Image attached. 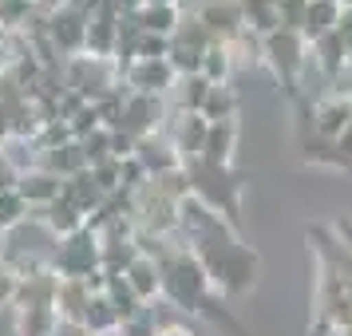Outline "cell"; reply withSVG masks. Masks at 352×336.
I'll return each mask as SVG.
<instances>
[{"label": "cell", "mask_w": 352, "mask_h": 336, "mask_svg": "<svg viewBox=\"0 0 352 336\" xmlns=\"http://www.w3.org/2000/svg\"><path fill=\"white\" fill-rule=\"evenodd\" d=\"M139 249L151 257H159L162 265V297L182 309V313H198L206 320H218L230 333H241L238 320L222 309L218 289L210 285L206 269L198 265V257L190 254V245H175V241H155V238H139Z\"/></svg>", "instance_id": "obj_1"}, {"label": "cell", "mask_w": 352, "mask_h": 336, "mask_svg": "<svg viewBox=\"0 0 352 336\" xmlns=\"http://www.w3.org/2000/svg\"><path fill=\"white\" fill-rule=\"evenodd\" d=\"M186 175H190V194H198L214 214H222L230 225L241 222V178L226 166H210L202 159L186 162Z\"/></svg>", "instance_id": "obj_2"}, {"label": "cell", "mask_w": 352, "mask_h": 336, "mask_svg": "<svg viewBox=\"0 0 352 336\" xmlns=\"http://www.w3.org/2000/svg\"><path fill=\"white\" fill-rule=\"evenodd\" d=\"M261 60L273 67V76L281 80L285 91H301V76L305 67L313 64V48H309V40L301 32H293V28H277L273 36H265V44H261Z\"/></svg>", "instance_id": "obj_3"}, {"label": "cell", "mask_w": 352, "mask_h": 336, "mask_svg": "<svg viewBox=\"0 0 352 336\" xmlns=\"http://www.w3.org/2000/svg\"><path fill=\"white\" fill-rule=\"evenodd\" d=\"M52 269L60 277H80V281H87L91 273L103 269V238H99L96 225H87L76 238L60 241V249L52 257Z\"/></svg>", "instance_id": "obj_4"}, {"label": "cell", "mask_w": 352, "mask_h": 336, "mask_svg": "<svg viewBox=\"0 0 352 336\" xmlns=\"http://www.w3.org/2000/svg\"><path fill=\"white\" fill-rule=\"evenodd\" d=\"M119 76L127 83V91H135V96L166 99L175 96L178 87V71L170 67V60H131V64L119 67Z\"/></svg>", "instance_id": "obj_5"}, {"label": "cell", "mask_w": 352, "mask_h": 336, "mask_svg": "<svg viewBox=\"0 0 352 336\" xmlns=\"http://www.w3.org/2000/svg\"><path fill=\"white\" fill-rule=\"evenodd\" d=\"M349 127H352V99L340 96V91L320 96L317 107H313V131H317V139L340 143V135H344Z\"/></svg>", "instance_id": "obj_6"}, {"label": "cell", "mask_w": 352, "mask_h": 336, "mask_svg": "<svg viewBox=\"0 0 352 336\" xmlns=\"http://www.w3.org/2000/svg\"><path fill=\"white\" fill-rule=\"evenodd\" d=\"M16 190H20V198L32 206V214H40V210H48L52 202L64 198V178H56L52 170H44V166H32V170L20 175Z\"/></svg>", "instance_id": "obj_7"}, {"label": "cell", "mask_w": 352, "mask_h": 336, "mask_svg": "<svg viewBox=\"0 0 352 336\" xmlns=\"http://www.w3.org/2000/svg\"><path fill=\"white\" fill-rule=\"evenodd\" d=\"M32 218L44 225L56 241L76 238L80 229H87V225H91V222H87V214H83V210H76L72 202H64V198H60V202H52L48 210H40V214H32Z\"/></svg>", "instance_id": "obj_8"}, {"label": "cell", "mask_w": 352, "mask_h": 336, "mask_svg": "<svg viewBox=\"0 0 352 336\" xmlns=\"http://www.w3.org/2000/svg\"><path fill=\"white\" fill-rule=\"evenodd\" d=\"M91 297L96 293L87 289V281H80V277H60V289H56V313H60V320L83 328V317H87Z\"/></svg>", "instance_id": "obj_9"}, {"label": "cell", "mask_w": 352, "mask_h": 336, "mask_svg": "<svg viewBox=\"0 0 352 336\" xmlns=\"http://www.w3.org/2000/svg\"><path fill=\"white\" fill-rule=\"evenodd\" d=\"M309 48H313V67H317L320 76L329 80V87H333V83L349 71V56H352V52H349V44H344L336 32L320 36L317 44H309Z\"/></svg>", "instance_id": "obj_10"}, {"label": "cell", "mask_w": 352, "mask_h": 336, "mask_svg": "<svg viewBox=\"0 0 352 336\" xmlns=\"http://www.w3.org/2000/svg\"><path fill=\"white\" fill-rule=\"evenodd\" d=\"M123 277H127L131 293H135L143 304H151L155 297H162V265H159V257L139 254L127 265V273H123Z\"/></svg>", "instance_id": "obj_11"}, {"label": "cell", "mask_w": 352, "mask_h": 336, "mask_svg": "<svg viewBox=\"0 0 352 336\" xmlns=\"http://www.w3.org/2000/svg\"><path fill=\"white\" fill-rule=\"evenodd\" d=\"M238 119H226V123H210V135H206V150H202V162L210 166H234V150H238Z\"/></svg>", "instance_id": "obj_12"}, {"label": "cell", "mask_w": 352, "mask_h": 336, "mask_svg": "<svg viewBox=\"0 0 352 336\" xmlns=\"http://www.w3.org/2000/svg\"><path fill=\"white\" fill-rule=\"evenodd\" d=\"M340 16H344V4H340V0H313V4H309V12H305L301 36L309 40V44H317L320 36L336 32Z\"/></svg>", "instance_id": "obj_13"}, {"label": "cell", "mask_w": 352, "mask_h": 336, "mask_svg": "<svg viewBox=\"0 0 352 336\" xmlns=\"http://www.w3.org/2000/svg\"><path fill=\"white\" fill-rule=\"evenodd\" d=\"M135 24L151 36L175 40V32L182 28V12H178V4H143V8L135 12Z\"/></svg>", "instance_id": "obj_14"}, {"label": "cell", "mask_w": 352, "mask_h": 336, "mask_svg": "<svg viewBox=\"0 0 352 336\" xmlns=\"http://www.w3.org/2000/svg\"><path fill=\"white\" fill-rule=\"evenodd\" d=\"M60 313L44 304V309H16V336H56L60 333Z\"/></svg>", "instance_id": "obj_15"}, {"label": "cell", "mask_w": 352, "mask_h": 336, "mask_svg": "<svg viewBox=\"0 0 352 336\" xmlns=\"http://www.w3.org/2000/svg\"><path fill=\"white\" fill-rule=\"evenodd\" d=\"M241 16H245V28L257 36H273L281 28V16H277V0H238Z\"/></svg>", "instance_id": "obj_16"}, {"label": "cell", "mask_w": 352, "mask_h": 336, "mask_svg": "<svg viewBox=\"0 0 352 336\" xmlns=\"http://www.w3.org/2000/svg\"><path fill=\"white\" fill-rule=\"evenodd\" d=\"M305 162L309 166H324V170H352V159L333 139H309L305 143Z\"/></svg>", "instance_id": "obj_17"}, {"label": "cell", "mask_w": 352, "mask_h": 336, "mask_svg": "<svg viewBox=\"0 0 352 336\" xmlns=\"http://www.w3.org/2000/svg\"><path fill=\"white\" fill-rule=\"evenodd\" d=\"M234 67H238V64H234L230 44L218 40V44H210V48H206V56H202V71H198V76H202L206 83H214V87H222V83H230Z\"/></svg>", "instance_id": "obj_18"}, {"label": "cell", "mask_w": 352, "mask_h": 336, "mask_svg": "<svg viewBox=\"0 0 352 336\" xmlns=\"http://www.w3.org/2000/svg\"><path fill=\"white\" fill-rule=\"evenodd\" d=\"M202 115H206L210 123L238 119V96H234V87H230V83H222V87H210L206 103H202Z\"/></svg>", "instance_id": "obj_19"}, {"label": "cell", "mask_w": 352, "mask_h": 336, "mask_svg": "<svg viewBox=\"0 0 352 336\" xmlns=\"http://www.w3.org/2000/svg\"><path fill=\"white\" fill-rule=\"evenodd\" d=\"M210 87L214 83H206L202 76H182L175 87V99H178V111H190V115H202V103H206Z\"/></svg>", "instance_id": "obj_20"}, {"label": "cell", "mask_w": 352, "mask_h": 336, "mask_svg": "<svg viewBox=\"0 0 352 336\" xmlns=\"http://www.w3.org/2000/svg\"><path fill=\"white\" fill-rule=\"evenodd\" d=\"M28 214L32 206L20 198V190H0V234H12L16 225H24Z\"/></svg>", "instance_id": "obj_21"}, {"label": "cell", "mask_w": 352, "mask_h": 336, "mask_svg": "<svg viewBox=\"0 0 352 336\" xmlns=\"http://www.w3.org/2000/svg\"><path fill=\"white\" fill-rule=\"evenodd\" d=\"M309 4H313V0H277V16H281V28H293V32H301Z\"/></svg>", "instance_id": "obj_22"}, {"label": "cell", "mask_w": 352, "mask_h": 336, "mask_svg": "<svg viewBox=\"0 0 352 336\" xmlns=\"http://www.w3.org/2000/svg\"><path fill=\"white\" fill-rule=\"evenodd\" d=\"M16 293H20V277L0 261V309L4 304H16Z\"/></svg>", "instance_id": "obj_23"}, {"label": "cell", "mask_w": 352, "mask_h": 336, "mask_svg": "<svg viewBox=\"0 0 352 336\" xmlns=\"http://www.w3.org/2000/svg\"><path fill=\"white\" fill-rule=\"evenodd\" d=\"M155 336H198V333L182 320H166V324H155Z\"/></svg>", "instance_id": "obj_24"}, {"label": "cell", "mask_w": 352, "mask_h": 336, "mask_svg": "<svg viewBox=\"0 0 352 336\" xmlns=\"http://www.w3.org/2000/svg\"><path fill=\"white\" fill-rule=\"evenodd\" d=\"M340 146H344V155H349V159H352V127L344 131V135H340Z\"/></svg>", "instance_id": "obj_25"}, {"label": "cell", "mask_w": 352, "mask_h": 336, "mask_svg": "<svg viewBox=\"0 0 352 336\" xmlns=\"http://www.w3.org/2000/svg\"><path fill=\"white\" fill-rule=\"evenodd\" d=\"M333 336H352V324H344V328H340V333H333Z\"/></svg>", "instance_id": "obj_26"}, {"label": "cell", "mask_w": 352, "mask_h": 336, "mask_svg": "<svg viewBox=\"0 0 352 336\" xmlns=\"http://www.w3.org/2000/svg\"><path fill=\"white\" fill-rule=\"evenodd\" d=\"M146 4H178V0H146Z\"/></svg>", "instance_id": "obj_27"}, {"label": "cell", "mask_w": 352, "mask_h": 336, "mask_svg": "<svg viewBox=\"0 0 352 336\" xmlns=\"http://www.w3.org/2000/svg\"><path fill=\"white\" fill-rule=\"evenodd\" d=\"M349 99H352V91H349Z\"/></svg>", "instance_id": "obj_28"}, {"label": "cell", "mask_w": 352, "mask_h": 336, "mask_svg": "<svg viewBox=\"0 0 352 336\" xmlns=\"http://www.w3.org/2000/svg\"><path fill=\"white\" fill-rule=\"evenodd\" d=\"M83 336H87V333H83Z\"/></svg>", "instance_id": "obj_29"}]
</instances>
